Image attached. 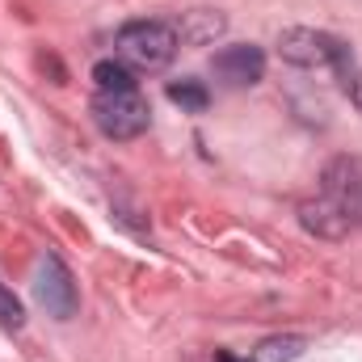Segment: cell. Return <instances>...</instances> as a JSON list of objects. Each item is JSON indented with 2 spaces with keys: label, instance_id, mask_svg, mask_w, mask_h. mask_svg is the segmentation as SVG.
Listing matches in <instances>:
<instances>
[{
  "label": "cell",
  "instance_id": "cell-1",
  "mask_svg": "<svg viewBox=\"0 0 362 362\" xmlns=\"http://www.w3.org/2000/svg\"><path fill=\"white\" fill-rule=\"evenodd\" d=\"M118 59L131 72H160L177 59L181 38L173 30V21H127L118 30Z\"/></svg>",
  "mask_w": 362,
  "mask_h": 362
},
{
  "label": "cell",
  "instance_id": "cell-6",
  "mask_svg": "<svg viewBox=\"0 0 362 362\" xmlns=\"http://www.w3.org/2000/svg\"><path fill=\"white\" fill-rule=\"evenodd\" d=\"M211 72L232 89H249V85H257L266 76V51L257 42H232V47L215 51Z\"/></svg>",
  "mask_w": 362,
  "mask_h": 362
},
{
  "label": "cell",
  "instance_id": "cell-9",
  "mask_svg": "<svg viewBox=\"0 0 362 362\" xmlns=\"http://www.w3.org/2000/svg\"><path fill=\"white\" fill-rule=\"evenodd\" d=\"M303 350H308V341H303L299 333H278V337H266V341L249 354V362H295Z\"/></svg>",
  "mask_w": 362,
  "mask_h": 362
},
{
  "label": "cell",
  "instance_id": "cell-2",
  "mask_svg": "<svg viewBox=\"0 0 362 362\" xmlns=\"http://www.w3.org/2000/svg\"><path fill=\"white\" fill-rule=\"evenodd\" d=\"M278 55L295 68H333L337 76H346L354 68V51L350 42H341L337 34L312 30V25H291L278 34Z\"/></svg>",
  "mask_w": 362,
  "mask_h": 362
},
{
  "label": "cell",
  "instance_id": "cell-13",
  "mask_svg": "<svg viewBox=\"0 0 362 362\" xmlns=\"http://www.w3.org/2000/svg\"><path fill=\"white\" fill-rule=\"evenodd\" d=\"M341 89L350 93V101L362 110V72H358V68H350V72L341 76Z\"/></svg>",
  "mask_w": 362,
  "mask_h": 362
},
{
  "label": "cell",
  "instance_id": "cell-3",
  "mask_svg": "<svg viewBox=\"0 0 362 362\" xmlns=\"http://www.w3.org/2000/svg\"><path fill=\"white\" fill-rule=\"evenodd\" d=\"M93 122L105 139H135L148 131L152 122V110L148 101L139 97V89L127 93H97L93 97Z\"/></svg>",
  "mask_w": 362,
  "mask_h": 362
},
{
  "label": "cell",
  "instance_id": "cell-7",
  "mask_svg": "<svg viewBox=\"0 0 362 362\" xmlns=\"http://www.w3.org/2000/svg\"><path fill=\"white\" fill-rule=\"evenodd\" d=\"M299 223L312 232V236H320V240H346L358 223L329 198V194H316V198H303L299 202Z\"/></svg>",
  "mask_w": 362,
  "mask_h": 362
},
{
  "label": "cell",
  "instance_id": "cell-4",
  "mask_svg": "<svg viewBox=\"0 0 362 362\" xmlns=\"http://www.w3.org/2000/svg\"><path fill=\"white\" fill-rule=\"evenodd\" d=\"M34 299L47 308V316L55 320H68L76 316V278L72 270L55 257V253H42L38 266H34Z\"/></svg>",
  "mask_w": 362,
  "mask_h": 362
},
{
  "label": "cell",
  "instance_id": "cell-10",
  "mask_svg": "<svg viewBox=\"0 0 362 362\" xmlns=\"http://www.w3.org/2000/svg\"><path fill=\"white\" fill-rule=\"evenodd\" d=\"M93 85H97V93H127L135 89V72L122 59H101V64H93Z\"/></svg>",
  "mask_w": 362,
  "mask_h": 362
},
{
  "label": "cell",
  "instance_id": "cell-11",
  "mask_svg": "<svg viewBox=\"0 0 362 362\" xmlns=\"http://www.w3.org/2000/svg\"><path fill=\"white\" fill-rule=\"evenodd\" d=\"M165 93H169V101H173V105L189 110V114H202V110L211 105V93H206L202 81H173Z\"/></svg>",
  "mask_w": 362,
  "mask_h": 362
},
{
  "label": "cell",
  "instance_id": "cell-12",
  "mask_svg": "<svg viewBox=\"0 0 362 362\" xmlns=\"http://www.w3.org/2000/svg\"><path fill=\"white\" fill-rule=\"evenodd\" d=\"M25 325V308H21V299L0 282V329H21Z\"/></svg>",
  "mask_w": 362,
  "mask_h": 362
},
{
  "label": "cell",
  "instance_id": "cell-5",
  "mask_svg": "<svg viewBox=\"0 0 362 362\" xmlns=\"http://www.w3.org/2000/svg\"><path fill=\"white\" fill-rule=\"evenodd\" d=\"M320 194H329L354 223H362V156H337L320 173Z\"/></svg>",
  "mask_w": 362,
  "mask_h": 362
},
{
  "label": "cell",
  "instance_id": "cell-8",
  "mask_svg": "<svg viewBox=\"0 0 362 362\" xmlns=\"http://www.w3.org/2000/svg\"><path fill=\"white\" fill-rule=\"evenodd\" d=\"M173 30H177L181 47H206V42H215L228 30V21L215 8H189V13H181L173 21Z\"/></svg>",
  "mask_w": 362,
  "mask_h": 362
},
{
  "label": "cell",
  "instance_id": "cell-14",
  "mask_svg": "<svg viewBox=\"0 0 362 362\" xmlns=\"http://www.w3.org/2000/svg\"><path fill=\"white\" fill-rule=\"evenodd\" d=\"M215 362H249V358H236V354H228V350H219V354H215Z\"/></svg>",
  "mask_w": 362,
  "mask_h": 362
}]
</instances>
